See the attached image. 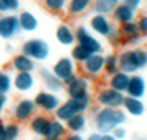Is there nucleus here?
<instances>
[{
    "label": "nucleus",
    "mask_w": 147,
    "mask_h": 140,
    "mask_svg": "<svg viewBox=\"0 0 147 140\" xmlns=\"http://www.w3.org/2000/svg\"><path fill=\"white\" fill-rule=\"evenodd\" d=\"M126 122V113L121 108H101L95 113V127L100 134H111Z\"/></svg>",
    "instance_id": "nucleus-1"
},
{
    "label": "nucleus",
    "mask_w": 147,
    "mask_h": 140,
    "mask_svg": "<svg viewBox=\"0 0 147 140\" xmlns=\"http://www.w3.org/2000/svg\"><path fill=\"white\" fill-rule=\"evenodd\" d=\"M119 70L126 73H136L147 67V51L146 49H127L118 56Z\"/></svg>",
    "instance_id": "nucleus-2"
},
{
    "label": "nucleus",
    "mask_w": 147,
    "mask_h": 140,
    "mask_svg": "<svg viewBox=\"0 0 147 140\" xmlns=\"http://www.w3.org/2000/svg\"><path fill=\"white\" fill-rule=\"evenodd\" d=\"M92 108V98L90 94L84 96V98H77V99H72L69 98L67 101L61 103L57 109H56V119L62 121V122H67L70 117H74L75 114L79 113H87L88 109Z\"/></svg>",
    "instance_id": "nucleus-3"
},
{
    "label": "nucleus",
    "mask_w": 147,
    "mask_h": 140,
    "mask_svg": "<svg viewBox=\"0 0 147 140\" xmlns=\"http://www.w3.org/2000/svg\"><path fill=\"white\" fill-rule=\"evenodd\" d=\"M21 52L26 54L28 57H31L33 60H46L51 54V49H49V44H47L44 39H28L23 46H21Z\"/></svg>",
    "instance_id": "nucleus-4"
},
{
    "label": "nucleus",
    "mask_w": 147,
    "mask_h": 140,
    "mask_svg": "<svg viewBox=\"0 0 147 140\" xmlns=\"http://www.w3.org/2000/svg\"><path fill=\"white\" fill-rule=\"evenodd\" d=\"M75 42L80 44L82 47H85L88 52L92 54H98V52L103 51V44L100 42V39L92 34V33L87 29V26H79L75 29Z\"/></svg>",
    "instance_id": "nucleus-5"
},
{
    "label": "nucleus",
    "mask_w": 147,
    "mask_h": 140,
    "mask_svg": "<svg viewBox=\"0 0 147 140\" xmlns=\"http://www.w3.org/2000/svg\"><path fill=\"white\" fill-rule=\"evenodd\" d=\"M36 104H34V99L31 98H23L20 101H16L13 109H11V116L13 119L20 124V122H28L33 116L36 114Z\"/></svg>",
    "instance_id": "nucleus-6"
},
{
    "label": "nucleus",
    "mask_w": 147,
    "mask_h": 140,
    "mask_svg": "<svg viewBox=\"0 0 147 140\" xmlns=\"http://www.w3.org/2000/svg\"><path fill=\"white\" fill-rule=\"evenodd\" d=\"M53 73L57 78H61L64 82V85H69L74 78L77 77L75 73V62L72 57H61L57 62L54 64Z\"/></svg>",
    "instance_id": "nucleus-7"
},
{
    "label": "nucleus",
    "mask_w": 147,
    "mask_h": 140,
    "mask_svg": "<svg viewBox=\"0 0 147 140\" xmlns=\"http://www.w3.org/2000/svg\"><path fill=\"white\" fill-rule=\"evenodd\" d=\"M124 98H126L124 93L116 91V90L108 86V88H103L98 91V94H96V103L100 104L101 108H123Z\"/></svg>",
    "instance_id": "nucleus-8"
},
{
    "label": "nucleus",
    "mask_w": 147,
    "mask_h": 140,
    "mask_svg": "<svg viewBox=\"0 0 147 140\" xmlns=\"http://www.w3.org/2000/svg\"><path fill=\"white\" fill-rule=\"evenodd\" d=\"M34 104H36L38 109H41L44 113H56V109L61 106V99L56 93L49 91V90H44V91H39L34 96Z\"/></svg>",
    "instance_id": "nucleus-9"
},
{
    "label": "nucleus",
    "mask_w": 147,
    "mask_h": 140,
    "mask_svg": "<svg viewBox=\"0 0 147 140\" xmlns=\"http://www.w3.org/2000/svg\"><path fill=\"white\" fill-rule=\"evenodd\" d=\"M21 31L20 20L16 15H3L0 16V38L11 39Z\"/></svg>",
    "instance_id": "nucleus-10"
},
{
    "label": "nucleus",
    "mask_w": 147,
    "mask_h": 140,
    "mask_svg": "<svg viewBox=\"0 0 147 140\" xmlns=\"http://www.w3.org/2000/svg\"><path fill=\"white\" fill-rule=\"evenodd\" d=\"M119 33L123 36V44H137L141 41V29L137 21H127L119 25Z\"/></svg>",
    "instance_id": "nucleus-11"
},
{
    "label": "nucleus",
    "mask_w": 147,
    "mask_h": 140,
    "mask_svg": "<svg viewBox=\"0 0 147 140\" xmlns=\"http://www.w3.org/2000/svg\"><path fill=\"white\" fill-rule=\"evenodd\" d=\"M65 90H67L69 98L77 99V98H84L88 93V80L85 77H75L72 82L65 85Z\"/></svg>",
    "instance_id": "nucleus-12"
},
{
    "label": "nucleus",
    "mask_w": 147,
    "mask_h": 140,
    "mask_svg": "<svg viewBox=\"0 0 147 140\" xmlns=\"http://www.w3.org/2000/svg\"><path fill=\"white\" fill-rule=\"evenodd\" d=\"M90 29H92L95 34H100V36L108 38V34L113 31V25H111V21L106 18V15L95 13V15L90 18Z\"/></svg>",
    "instance_id": "nucleus-13"
},
{
    "label": "nucleus",
    "mask_w": 147,
    "mask_h": 140,
    "mask_svg": "<svg viewBox=\"0 0 147 140\" xmlns=\"http://www.w3.org/2000/svg\"><path fill=\"white\" fill-rule=\"evenodd\" d=\"M36 85L34 75L31 72H16L13 77V88L20 93H28L31 91Z\"/></svg>",
    "instance_id": "nucleus-14"
},
{
    "label": "nucleus",
    "mask_w": 147,
    "mask_h": 140,
    "mask_svg": "<svg viewBox=\"0 0 147 140\" xmlns=\"http://www.w3.org/2000/svg\"><path fill=\"white\" fill-rule=\"evenodd\" d=\"M84 72L87 75H98V73L103 72V68H105V56H101V52L98 54H92L84 64Z\"/></svg>",
    "instance_id": "nucleus-15"
},
{
    "label": "nucleus",
    "mask_w": 147,
    "mask_h": 140,
    "mask_svg": "<svg viewBox=\"0 0 147 140\" xmlns=\"http://www.w3.org/2000/svg\"><path fill=\"white\" fill-rule=\"evenodd\" d=\"M146 90H147V83H146V78L141 77V75H131L129 78V85H127V90H126V94L127 96H132V98H139L141 99L144 94H146Z\"/></svg>",
    "instance_id": "nucleus-16"
},
{
    "label": "nucleus",
    "mask_w": 147,
    "mask_h": 140,
    "mask_svg": "<svg viewBox=\"0 0 147 140\" xmlns=\"http://www.w3.org/2000/svg\"><path fill=\"white\" fill-rule=\"evenodd\" d=\"M65 132H67L65 122H62L59 119H51V124L47 127L46 134L42 135V139L44 140H64Z\"/></svg>",
    "instance_id": "nucleus-17"
},
{
    "label": "nucleus",
    "mask_w": 147,
    "mask_h": 140,
    "mask_svg": "<svg viewBox=\"0 0 147 140\" xmlns=\"http://www.w3.org/2000/svg\"><path fill=\"white\" fill-rule=\"evenodd\" d=\"M41 78H42V83L46 90L53 91V93H59L64 90V82L61 78H57L56 75L53 73V70H47V68H41Z\"/></svg>",
    "instance_id": "nucleus-18"
},
{
    "label": "nucleus",
    "mask_w": 147,
    "mask_h": 140,
    "mask_svg": "<svg viewBox=\"0 0 147 140\" xmlns=\"http://www.w3.org/2000/svg\"><path fill=\"white\" fill-rule=\"evenodd\" d=\"M11 68L15 72H34L36 64L31 57H28L26 54H16L15 57L11 59Z\"/></svg>",
    "instance_id": "nucleus-19"
},
{
    "label": "nucleus",
    "mask_w": 147,
    "mask_h": 140,
    "mask_svg": "<svg viewBox=\"0 0 147 140\" xmlns=\"http://www.w3.org/2000/svg\"><path fill=\"white\" fill-rule=\"evenodd\" d=\"M123 108H124V113H127L129 116H134V117H141L146 113V104L139 98H132V96H127V94L124 98Z\"/></svg>",
    "instance_id": "nucleus-20"
},
{
    "label": "nucleus",
    "mask_w": 147,
    "mask_h": 140,
    "mask_svg": "<svg viewBox=\"0 0 147 140\" xmlns=\"http://www.w3.org/2000/svg\"><path fill=\"white\" fill-rule=\"evenodd\" d=\"M56 39L62 46H74L75 42V31L65 23H61L56 29Z\"/></svg>",
    "instance_id": "nucleus-21"
},
{
    "label": "nucleus",
    "mask_w": 147,
    "mask_h": 140,
    "mask_svg": "<svg viewBox=\"0 0 147 140\" xmlns=\"http://www.w3.org/2000/svg\"><path fill=\"white\" fill-rule=\"evenodd\" d=\"M129 78L131 75L126 72H116L115 75H111L110 77V83H108V86L116 91H121V93L126 94V90H127V85H129Z\"/></svg>",
    "instance_id": "nucleus-22"
},
{
    "label": "nucleus",
    "mask_w": 147,
    "mask_h": 140,
    "mask_svg": "<svg viewBox=\"0 0 147 140\" xmlns=\"http://www.w3.org/2000/svg\"><path fill=\"white\" fill-rule=\"evenodd\" d=\"M49 124H51V119L44 114H34L30 119V129H31V132L36 135H41V137L46 134Z\"/></svg>",
    "instance_id": "nucleus-23"
},
{
    "label": "nucleus",
    "mask_w": 147,
    "mask_h": 140,
    "mask_svg": "<svg viewBox=\"0 0 147 140\" xmlns=\"http://www.w3.org/2000/svg\"><path fill=\"white\" fill-rule=\"evenodd\" d=\"M134 16H136V10L131 8V7L124 5L123 2H121L119 5L115 8V11H113V18H115V21L119 23V25L127 23V21H134Z\"/></svg>",
    "instance_id": "nucleus-24"
},
{
    "label": "nucleus",
    "mask_w": 147,
    "mask_h": 140,
    "mask_svg": "<svg viewBox=\"0 0 147 140\" xmlns=\"http://www.w3.org/2000/svg\"><path fill=\"white\" fill-rule=\"evenodd\" d=\"M92 7V0H69L67 2V13L70 16H80Z\"/></svg>",
    "instance_id": "nucleus-25"
},
{
    "label": "nucleus",
    "mask_w": 147,
    "mask_h": 140,
    "mask_svg": "<svg viewBox=\"0 0 147 140\" xmlns=\"http://www.w3.org/2000/svg\"><path fill=\"white\" fill-rule=\"evenodd\" d=\"M18 20H20V26L23 31H36L38 26H39V21L34 15H33L31 11H21L20 15H18Z\"/></svg>",
    "instance_id": "nucleus-26"
},
{
    "label": "nucleus",
    "mask_w": 147,
    "mask_h": 140,
    "mask_svg": "<svg viewBox=\"0 0 147 140\" xmlns=\"http://www.w3.org/2000/svg\"><path fill=\"white\" fill-rule=\"evenodd\" d=\"M65 127H67L69 132H74V134H80L82 130L87 129V116L84 113H79V114H75L74 117L65 122Z\"/></svg>",
    "instance_id": "nucleus-27"
},
{
    "label": "nucleus",
    "mask_w": 147,
    "mask_h": 140,
    "mask_svg": "<svg viewBox=\"0 0 147 140\" xmlns=\"http://www.w3.org/2000/svg\"><path fill=\"white\" fill-rule=\"evenodd\" d=\"M121 3V0H95L93 2V10L101 15L113 13L115 8Z\"/></svg>",
    "instance_id": "nucleus-28"
},
{
    "label": "nucleus",
    "mask_w": 147,
    "mask_h": 140,
    "mask_svg": "<svg viewBox=\"0 0 147 140\" xmlns=\"http://www.w3.org/2000/svg\"><path fill=\"white\" fill-rule=\"evenodd\" d=\"M67 2H69V0H42L44 8H46L47 11L54 13V15L62 13V11L67 8Z\"/></svg>",
    "instance_id": "nucleus-29"
},
{
    "label": "nucleus",
    "mask_w": 147,
    "mask_h": 140,
    "mask_svg": "<svg viewBox=\"0 0 147 140\" xmlns=\"http://www.w3.org/2000/svg\"><path fill=\"white\" fill-rule=\"evenodd\" d=\"M106 72V75H115L116 72H119V59L116 54H110V56H106L105 57V68H103Z\"/></svg>",
    "instance_id": "nucleus-30"
},
{
    "label": "nucleus",
    "mask_w": 147,
    "mask_h": 140,
    "mask_svg": "<svg viewBox=\"0 0 147 140\" xmlns=\"http://www.w3.org/2000/svg\"><path fill=\"white\" fill-rule=\"evenodd\" d=\"M13 90V77L8 72L0 70V93L8 94Z\"/></svg>",
    "instance_id": "nucleus-31"
},
{
    "label": "nucleus",
    "mask_w": 147,
    "mask_h": 140,
    "mask_svg": "<svg viewBox=\"0 0 147 140\" xmlns=\"http://www.w3.org/2000/svg\"><path fill=\"white\" fill-rule=\"evenodd\" d=\"M70 56H72L74 59V62H80V64H84L87 59L92 56V52H88L85 47H82L80 44H77V46H74L72 47V52H70Z\"/></svg>",
    "instance_id": "nucleus-32"
},
{
    "label": "nucleus",
    "mask_w": 147,
    "mask_h": 140,
    "mask_svg": "<svg viewBox=\"0 0 147 140\" xmlns=\"http://www.w3.org/2000/svg\"><path fill=\"white\" fill-rule=\"evenodd\" d=\"M5 132H7V140H16L18 137H20V125H18V122H8V124H5Z\"/></svg>",
    "instance_id": "nucleus-33"
},
{
    "label": "nucleus",
    "mask_w": 147,
    "mask_h": 140,
    "mask_svg": "<svg viewBox=\"0 0 147 140\" xmlns=\"http://www.w3.org/2000/svg\"><path fill=\"white\" fill-rule=\"evenodd\" d=\"M20 8V0H0V13L16 11Z\"/></svg>",
    "instance_id": "nucleus-34"
},
{
    "label": "nucleus",
    "mask_w": 147,
    "mask_h": 140,
    "mask_svg": "<svg viewBox=\"0 0 147 140\" xmlns=\"http://www.w3.org/2000/svg\"><path fill=\"white\" fill-rule=\"evenodd\" d=\"M108 39H110V42L113 44V46H119V44H123V36H121L119 29H115V28H113V31L108 34Z\"/></svg>",
    "instance_id": "nucleus-35"
},
{
    "label": "nucleus",
    "mask_w": 147,
    "mask_h": 140,
    "mask_svg": "<svg viewBox=\"0 0 147 140\" xmlns=\"http://www.w3.org/2000/svg\"><path fill=\"white\" fill-rule=\"evenodd\" d=\"M111 134L115 135V137H116L118 140H124V139H126V135H127V130L124 129L123 125H119V127H116V129L113 130Z\"/></svg>",
    "instance_id": "nucleus-36"
},
{
    "label": "nucleus",
    "mask_w": 147,
    "mask_h": 140,
    "mask_svg": "<svg viewBox=\"0 0 147 140\" xmlns=\"http://www.w3.org/2000/svg\"><path fill=\"white\" fill-rule=\"evenodd\" d=\"M137 25H139V29H141V34L147 36V15H142L137 21Z\"/></svg>",
    "instance_id": "nucleus-37"
},
{
    "label": "nucleus",
    "mask_w": 147,
    "mask_h": 140,
    "mask_svg": "<svg viewBox=\"0 0 147 140\" xmlns=\"http://www.w3.org/2000/svg\"><path fill=\"white\" fill-rule=\"evenodd\" d=\"M124 5H127V7H131V8H134V10H137L139 7L142 5V2L144 0H121Z\"/></svg>",
    "instance_id": "nucleus-38"
},
{
    "label": "nucleus",
    "mask_w": 147,
    "mask_h": 140,
    "mask_svg": "<svg viewBox=\"0 0 147 140\" xmlns=\"http://www.w3.org/2000/svg\"><path fill=\"white\" fill-rule=\"evenodd\" d=\"M7 103H8V98H7V94L0 93V116H2V113H3V109H5Z\"/></svg>",
    "instance_id": "nucleus-39"
},
{
    "label": "nucleus",
    "mask_w": 147,
    "mask_h": 140,
    "mask_svg": "<svg viewBox=\"0 0 147 140\" xmlns=\"http://www.w3.org/2000/svg\"><path fill=\"white\" fill-rule=\"evenodd\" d=\"M64 140H85V139L80 134H74V132H70L69 135H65V137H64Z\"/></svg>",
    "instance_id": "nucleus-40"
},
{
    "label": "nucleus",
    "mask_w": 147,
    "mask_h": 140,
    "mask_svg": "<svg viewBox=\"0 0 147 140\" xmlns=\"http://www.w3.org/2000/svg\"><path fill=\"white\" fill-rule=\"evenodd\" d=\"M0 140H7V132H5V124L0 122Z\"/></svg>",
    "instance_id": "nucleus-41"
},
{
    "label": "nucleus",
    "mask_w": 147,
    "mask_h": 140,
    "mask_svg": "<svg viewBox=\"0 0 147 140\" xmlns=\"http://www.w3.org/2000/svg\"><path fill=\"white\" fill-rule=\"evenodd\" d=\"M85 140H101V134L100 132H93V134H90Z\"/></svg>",
    "instance_id": "nucleus-42"
},
{
    "label": "nucleus",
    "mask_w": 147,
    "mask_h": 140,
    "mask_svg": "<svg viewBox=\"0 0 147 140\" xmlns=\"http://www.w3.org/2000/svg\"><path fill=\"white\" fill-rule=\"evenodd\" d=\"M101 140H118L113 134H101Z\"/></svg>",
    "instance_id": "nucleus-43"
},
{
    "label": "nucleus",
    "mask_w": 147,
    "mask_h": 140,
    "mask_svg": "<svg viewBox=\"0 0 147 140\" xmlns=\"http://www.w3.org/2000/svg\"><path fill=\"white\" fill-rule=\"evenodd\" d=\"M144 2H146V5H147V0H144Z\"/></svg>",
    "instance_id": "nucleus-44"
},
{
    "label": "nucleus",
    "mask_w": 147,
    "mask_h": 140,
    "mask_svg": "<svg viewBox=\"0 0 147 140\" xmlns=\"http://www.w3.org/2000/svg\"><path fill=\"white\" fill-rule=\"evenodd\" d=\"M146 68H147V67H146Z\"/></svg>",
    "instance_id": "nucleus-45"
}]
</instances>
